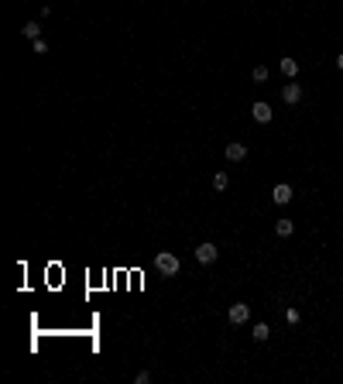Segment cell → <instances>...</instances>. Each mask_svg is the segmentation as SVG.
Wrapping results in <instances>:
<instances>
[{
    "instance_id": "cell-1",
    "label": "cell",
    "mask_w": 343,
    "mask_h": 384,
    "mask_svg": "<svg viewBox=\"0 0 343 384\" xmlns=\"http://www.w3.org/2000/svg\"><path fill=\"white\" fill-rule=\"evenodd\" d=\"M155 268H158L161 278H175L179 274V258L172 250H161V254H155Z\"/></svg>"
},
{
    "instance_id": "cell-2",
    "label": "cell",
    "mask_w": 343,
    "mask_h": 384,
    "mask_svg": "<svg viewBox=\"0 0 343 384\" xmlns=\"http://www.w3.org/2000/svg\"><path fill=\"white\" fill-rule=\"evenodd\" d=\"M227 319L233 323V326H244V323L251 319V305L247 302H233L230 305V312H227Z\"/></svg>"
},
{
    "instance_id": "cell-3",
    "label": "cell",
    "mask_w": 343,
    "mask_h": 384,
    "mask_svg": "<svg viewBox=\"0 0 343 384\" xmlns=\"http://www.w3.org/2000/svg\"><path fill=\"white\" fill-rule=\"evenodd\" d=\"M217 258H220V247H213V244H199L196 247V261L199 264H213Z\"/></svg>"
},
{
    "instance_id": "cell-4",
    "label": "cell",
    "mask_w": 343,
    "mask_h": 384,
    "mask_svg": "<svg viewBox=\"0 0 343 384\" xmlns=\"http://www.w3.org/2000/svg\"><path fill=\"white\" fill-rule=\"evenodd\" d=\"M292 192H295V189H292L288 182H278V185L271 189V199H274L278 206H285V203H292Z\"/></svg>"
},
{
    "instance_id": "cell-5",
    "label": "cell",
    "mask_w": 343,
    "mask_h": 384,
    "mask_svg": "<svg viewBox=\"0 0 343 384\" xmlns=\"http://www.w3.org/2000/svg\"><path fill=\"white\" fill-rule=\"evenodd\" d=\"M251 117H254V120H258V124H268V120H271V117H274V110H271V106H268V103H264V100H258V103H254V106H251Z\"/></svg>"
},
{
    "instance_id": "cell-6",
    "label": "cell",
    "mask_w": 343,
    "mask_h": 384,
    "mask_svg": "<svg viewBox=\"0 0 343 384\" xmlns=\"http://www.w3.org/2000/svg\"><path fill=\"white\" fill-rule=\"evenodd\" d=\"M282 100L295 106V103L302 100V86H298V82H285V90H282Z\"/></svg>"
},
{
    "instance_id": "cell-7",
    "label": "cell",
    "mask_w": 343,
    "mask_h": 384,
    "mask_svg": "<svg viewBox=\"0 0 343 384\" xmlns=\"http://www.w3.org/2000/svg\"><path fill=\"white\" fill-rule=\"evenodd\" d=\"M244 158H247V144H240V141L227 144V161H244Z\"/></svg>"
},
{
    "instance_id": "cell-8",
    "label": "cell",
    "mask_w": 343,
    "mask_h": 384,
    "mask_svg": "<svg viewBox=\"0 0 343 384\" xmlns=\"http://www.w3.org/2000/svg\"><path fill=\"white\" fill-rule=\"evenodd\" d=\"M21 34H24V38H31V41H38V38H41V24H38V21H28V24L21 28Z\"/></svg>"
},
{
    "instance_id": "cell-9",
    "label": "cell",
    "mask_w": 343,
    "mask_h": 384,
    "mask_svg": "<svg viewBox=\"0 0 343 384\" xmlns=\"http://www.w3.org/2000/svg\"><path fill=\"white\" fill-rule=\"evenodd\" d=\"M282 72H285V76H288V79H295V76H298V62H295V58H282Z\"/></svg>"
},
{
    "instance_id": "cell-10",
    "label": "cell",
    "mask_w": 343,
    "mask_h": 384,
    "mask_svg": "<svg viewBox=\"0 0 343 384\" xmlns=\"http://www.w3.org/2000/svg\"><path fill=\"white\" fill-rule=\"evenodd\" d=\"M292 230H295L292 220H278V223H274V233H278V237H292Z\"/></svg>"
},
{
    "instance_id": "cell-11",
    "label": "cell",
    "mask_w": 343,
    "mask_h": 384,
    "mask_svg": "<svg viewBox=\"0 0 343 384\" xmlns=\"http://www.w3.org/2000/svg\"><path fill=\"white\" fill-rule=\"evenodd\" d=\"M227 185H230V175H227V172H217V175H213V189L223 192Z\"/></svg>"
},
{
    "instance_id": "cell-12",
    "label": "cell",
    "mask_w": 343,
    "mask_h": 384,
    "mask_svg": "<svg viewBox=\"0 0 343 384\" xmlns=\"http://www.w3.org/2000/svg\"><path fill=\"white\" fill-rule=\"evenodd\" d=\"M251 333H254V339H268V333H271V329H268V323H258Z\"/></svg>"
},
{
    "instance_id": "cell-13",
    "label": "cell",
    "mask_w": 343,
    "mask_h": 384,
    "mask_svg": "<svg viewBox=\"0 0 343 384\" xmlns=\"http://www.w3.org/2000/svg\"><path fill=\"white\" fill-rule=\"evenodd\" d=\"M254 82H268V69H264V66L254 69Z\"/></svg>"
},
{
    "instance_id": "cell-14",
    "label": "cell",
    "mask_w": 343,
    "mask_h": 384,
    "mask_svg": "<svg viewBox=\"0 0 343 384\" xmlns=\"http://www.w3.org/2000/svg\"><path fill=\"white\" fill-rule=\"evenodd\" d=\"M48 52V41H41V38H38V41H34V55H45Z\"/></svg>"
},
{
    "instance_id": "cell-15",
    "label": "cell",
    "mask_w": 343,
    "mask_h": 384,
    "mask_svg": "<svg viewBox=\"0 0 343 384\" xmlns=\"http://www.w3.org/2000/svg\"><path fill=\"white\" fill-rule=\"evenodd\" d=\"M285 319H288V323H292V326H295V323H298V319H302V316H298V309H288V312H285Z\"/></svg>"
},
{
    "instance_id": "cell-16",
    "label": "cell",
    "mask_w": 343,
    "mask_h": 384,
    "mask_svg": "<svg viewBox=\"0 0 343 384\" xmlns=\"http://www.w3.org/2000/svg\"><path fill=\"white\" fill-rule=\"evenodd\" d=\"M336 69H343V52H340V55H336Z\"/></svg>"
}]
</instances>
